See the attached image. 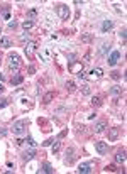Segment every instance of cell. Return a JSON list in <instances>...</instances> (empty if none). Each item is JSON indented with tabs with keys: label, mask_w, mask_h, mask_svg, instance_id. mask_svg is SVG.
<instances>
[{
	"label": "cell",
	"mask_w": 127,
	"mask_h": 174,
	"mask_svg": "<svg viewBox=\"0 0 127 174\" xmlns=\"http://www.w3.org/2000/svg\"><path fill=\"white\" fill-rule=\"evenodd\" d=\"M34 73H36V66L31 64V66H29V75H34Z\"/></svg>",
	"instance_id": "74e56055"
},
{
	"label": "cell",
	"mask_w": 127,
	"mask_h": 174,
	"mask_svg": "<svg viewBox=\"0 0 127 174\" xmlns=\"http://www.w3.org/2000/svg\"><path fill=\"white\" fill-rule=\"evenodd\" d=\"M119 59H120V52H119V51H114V52H110L107 63L110 64V66H115V64L119 63Z\"/></svg>",
	"instance_id": "8992f818"
},
{
	"label": "cell",
	"mask_w": 127,
	"mask_h": 174,
	"mask_svg": "<svg viewBox=\"0 0 127 174\" xmlns=\"http://www.w3.org/2000/svg\"><path fill=\"white\" fill-rule=\"evenodd\" d=\"M83 59H85V63H88V61H90V52H88V54H85V58H83Z\"/></svg>",
	"instance_id": "60d3db41"
},
{
	"label": "cell",
	"mask_w": 127,
	"mask_h": 174,
	"mask_svg": "<svg viewBox=\"0 0 127 174\" xmlns=\"http://www.w3.org/2000/svg\"><path fill=\"white\" fill-rule=\"evenodd\" d=\"M68 59H69V63H75V59H76V54H69Z\"/></svg>",
	"instance_id": "8d00e7d4"
},
{
	"label": "cell",
	"mask_w": 127,
	"mask_h": 174,
	"mask_svg": "<svg viewBox=\"0 0 127 174\" xmlns=\"http://www.w3.org/2000/svg\"><path fill=\"white\" fill-rule=\"evenodd\" d=\"M56 12H58L59 19L68 20V17H69V9H68V5H65V3H59V5H56Z\"/></svg>",
	"instance_id": "3957f363"
},
{
	"label": "cell",
	"mask_w": 127,
	"mask_h": 174,
	"mask_svg": "<svg viewBox=\"0 0 127 174\" xmlns=\"http://www.w3.org/2000/svg\"><path fill=\"white\" fill-rule=\"evenodd\" d=\"M92 105H93V106H100V105H102V98H100V97H93V98H92Z\"/></svg>",
	"instance_id": "cb8c5ba5"
},
{
	"label": "cell",
	"mask_w": 127,
	"mask_h": 174,
	"mask_svg": "<svg viewBox=\"0 0 127 174\" xmlns=\"http://www.w3.org/2000/svg\"><path fill=\"white\" fill-rule=\"evenodd\" d=\"M95 151L100 155H105L108 152V144L107 142H95Z\"/></svg>",
	"instance_id": "5b68a950"
},
{
	"label": "cell",
	"mask_w": 127,
	"mask_h": 174,
	"mask_svg": "<svg viewBox=\"0 0 127 174\" xmlns=\"http://www.w3.org/2000/svg\"><path fill=\"white\" fill-rule=\"evenodd\" d=\"M108 48H110V44H107V42H105V44L102 46V49H100V54H102V56H103V54H107V52H108Z\"/></svg>",
	"instance_id": "484cf974"
},
{
	"label": "cell",
	"mask_w": 127,
	"mask_h": 174,
	"mask_svg": "<svg viewBox=\"0 0 127 174\" xmlns=\"http://www.w3.org/2000/svg\"><path fill=\"white\" fill-rule=\"evenodd\" d=\"M39 58H41V61L48 63V61H49V58H51V51H49L48 48L41 49V51H39Z\"/></svg>",
	"instance_id": "ba28073f"
},
{
	"label": "cell",
	"mask_w": 127,
	"mask_h": 174,
	"mask_svg": "<svg viewBox=\"0 0 127 174\" xmlns=\"http://www.w3.org/2000/svg\"><path fill=\"white\" fill-rule=\"evenodd\" d=\"M59 147H61V144H59V140H54V144H53V154H56L59 151Z\"/></svg>",
	"instance_id": "4316f807"
},
{
	"label": "cell",
	"mask_w": 127,
	"mask_h": 174,
	"mask_svg": "<svg viewBox=\"0 0 127 174\" xmlns=\"http://www.w3.org/2000/svg\"><path fill=\"white\" fill-rule=\"evenodd\" d=\"M22 81H24V76H22V75H19V73H15L14 76L10 78V83H12L14 86H15V85H20Z\"/></svg>",
	"instance_id": "8fae6325"
},
{
	"label": "cell",
	"mask_w": 127,
	"mask_h": 174,
	"mask_svg": "<svg viewBox=\"0 0 127 174\" xmlns=\"http://www.w3.org/2000/svg\"><path fill=\"white\" fill-rule=\"evenodd\" d=\"M102 76H103V71H102L100 68H95V69L90 71V78H92V79H95V78H102Z\"/></svg>",
	"instance_id": "5bb4252c"
},
{
	"label": "cell",
	"mask_w": 127,
	"mask_h": 174,
	"mask_svg": "<svg viewBox=\"0 0 127 174\" xmlns=\"http://www.w3.org/2000/svg\"><path fill=\"white\" fill-rule=\"evenodd\" d=\"M76 171H78L80 174H88V173H92V164H80Z\"/></svg>",
	"instance_id": "9c48e42d"
},
{
	"label": "cell",
	"mask_w": 127,
	"mask_h": 174,
	"mask_svg": "<svg viewBox=\"0 0 127 174\" xmlns=\"http://www.w3.org/2000/svg\"><path fill=\"white\" fill-rule=\"evenodd\" d=\"M105 171H107V173H115V171H117V166H115V164L105 166Z\"/></svg>",
	"instance_id": "d4e9b609"
},
{
	"label": "cell",
	"mask_w": 127,
	"mask_h": 174,
	"mask_svg": "<svg viewBox=\"0 0 127 174\" xmlns=\"http://www.w3.org/2000/svg\"><path fill=\"white\" fill-rule=\"evenodd\" d=\"M105 128H107V122H98V124H95V132L97 134H102V132H105Z\"/></svg>",
	"instance_id": "4fadbf2b"
},
{
	"label": "cell",
	"mask_w": 127,
	"mask_h": 174,
	"mask_svg": "<svg viewBox=\"0 0 127 174\" xmlns=\"http://www.w3.org/2000/svg\"><path fill=\"white\" fill-rule=\"evenodd\" d=\"M2 91H3V86H2V83H0V93H2Z\"/></svg>",
	"instance_id": "7bdbcfd3"
},
{
	"label": "cell",
	"mask_w": 127,
	"mask_h": 174,
	"mask_svg": "<svg viewBox=\"0 0 127 174\" xmlns=\"http://www.w3.org/2000/svg\"><path fill=\"white\" fill-rule=\"evenodd\" d=\"M81 93H83V95H90V86H88V85L81 86Z\"/></svg>",
	"instance_id": "1f68e13d"
},
{
	"label": "cell",
	"mask_w": 127,
	"mask_h": 174,
	"mask_svg": "<svg viewBox=\"0 0 127 174\" xmlns=\"http://www.w3.org/2000/svg\"><path fill=\"white\" fill-rule=\"evenodd\" d=\"M0 32H2V26H0Z\"/></svg>",
	"instance_id": "ee69618b"
},
{
	"label": "cell",
	"mask_w": 127,
	"mask_h": 174,
	"mask_svg": "<svg viewBox=\"0 0 127 174\" xmlns=\"http://www.w3.org/2000/svg\"><path fill=\"white\" fill-rule=\"evenodd\" d=\"M9 68L12 69V71H14V69L17 71V69L20 68V58H19V54H15V52H14V54H9Z\"/></svg>",
	"instance_id": "7a4b0ae2"
},
{
	"label": "cell",
	"mask_w": 127,
	"mask_h": 174,
	"mask_svg": "<svg viewBox=\"0 0 127 174\" xmlns=\"http://www.w3.org/2000/svg\"><path fill=\"white\" fill-rule=\"evenodd\" d=\"M53 98H54V91H48V93L44 95V98H42V103H46V105H48V103L53 102Z\"/></svg>",
	"instance_id": "ffe728a7"
},
{
	"label": "cell",
	"mask_w": 127,
	"mask_h": 174,
	"mask_svg": "<svg viewBox=\"0 0 127 174\" xmlns=\"http://www.w3.org/2000/svg\"><path fill=\"white\" fill-rule=\"evenodd\" d=\"M15 144H17V145H22V144H24V140H20V139H17V140H15Z\"/></svg>",
	"instance_id": "b9f144b4"
},
{
	"label": "cell",
	"mask_w": 127,
	"mask_h": 174,
	"mask_svg": "<svg viewBox=\"0 0 127 174\" xmlns=\"http://www.w3.org/2000/svg\"><path fill=\"white\" fill-rule=\"evenodd\" d=\"M24 142H27V144H29L31 147H36V142H34V139H32L31 135H27V137H26V140H24Z\"/></svg>",
	"instance_id": "83f0119b"
},
{
	"label": "cell",
	"mask_w": 127,
	"mask_h": 174,
	"mask_svg": "<svg viewBox=\"0 0 127 174\" xmlns=\"http://www.w3.org/2000/svg\"><path fill=\"white\" fill-rule=\"evenodd\" d=\"M110 76L114 78V79H119V78H120V73H117V71H114V73H110Z\"/></svg>",
	"instance_id": "e575fe53"
},
{
	"label": "cell",
	"mask_w": 127,
	"mask_h": 174,
	"mask_svg": "<svg viewBox=\"0 0 127 174\" xmlns=\"http://www.w3.org/2000/svg\"><path fill=\"white\" fill-rule=\"evenodd\" d=\"M119 139V128H108V140L115 142Z\"/></svg>",
	"instance_id": "30bf717a"
},
{
	"label": "cell",
	"mask_w": 127,
	"mask_h": 174,
	"mask_svg": "<svg viewBox=\"0 0 127 174\" xmlns=\"http://www.w3.org/2000/svg\"><path fill=\"white\" fill-rule=\"evenodd\" d=\"M39 173H46V174H51V173H54V169H53V166L49 164V162H44L42 164V167L39 169Z\"/></svg>",
	"instance_id": "9a60e30c"
},
{
	"label": "cell",
	"mask_w": 127,
	"mask_h": 174,
	"mask_svg": "<svg viewBox=\"0 0 127 174\" xmlns=\"http://www.w3.org/2000/svg\"><path fill=\"white\" fill-rule=\"evenodd\" d=\"M34 155H36V151H34V149H31V151H26V152L22 154V159H24V161H31Z\"/></svg>",
	"instance_id": "e0dca14e"
},
{
	"label": "cell",
	"mask_w": 127,
	"mask_h": 174,
	"mask_svg": "<svg viewBox=\"0 0 127 174\" xmlns=\"http://www.w3.org/2000/svg\"><path fill=\"white\" fill-rule=\"evenodd\" d=\"M108 93H110L112 97H120V95L124 93V88H122V86H119V85H114V86H110Z\"/></svg>",
	"instance_id": "52a82bcc"
},
{
	"label": "cell",
	"mask_w": 127,
	"mask_h": 174,
	"mask_svg": "<svg viewBox=\"0 0 127 174\" xmlns=\"http://www.w3.org/2000/svg\"><path fill=\"white\" fill-rule=\"evenodd\" d=\"M27 125H29L27 120H19V122H14V125L10 127V130H12L15 135H22V134H26Z\"/></svg>",
	"instance_id": "6da1fadb"
},
{
	"label": "cell",
	"mask_w": 127,
	"mask_h": 174,
	"mask_svg": "<svg viewBox=\"0 0 127 174\" xmlns=\"http://www.w3.org/2000/svg\"><path fill=\"white\" fill-rule=\"evenodd\" d=\"M119 36H120V39H122V41H126V37H127V29H122L120 32H119Z\"/></svg>",
	"instance_id": "f546056e"
},
{
	"label": "cell",
	"mask_w": 127,
	"mask_h": 174,
	"mask_svg": "<svg viewBox=\"0 0 127 174\" xmlns=\"http://www.w3.org/2000/svg\"><path fill=\"white\" fill-rule=\"evenodd\" d=\"M36 49H37V42L36 41H29L26 44V54H27V58H32V54L36 52Z\"/></svg>",
	"instance_id": "277c9868"
},
{
	"label": "cell",
	"mask_w": 127,
	"mask_h": 174,
	"mask_svg": "<svg viewBox=\"0 0 127 174\" xmlns=\"http://www.w3.org/2000/svg\"><path fill=\"white\" fill-rule=\"evenodd\" d=\"M73 152H75V151H73V149H71V147H69L68 151H66V159H65V162H66V164H73Z\"/></svg>",
	"instance_id": "ac0fdd59"
},
{
	"label": "cell",
	"mask_w": 127,
	"mask_h": 174,
	"mask_svg": "<svg viewBox=\"0 0 127 174\" xmlns=\"http://www.w3.org/2000/svg\"><path fill=\"white\" fill-rule=\"evenodd\" d=\"M76 78H78V79H85V78H87L85 71H83V69H81V71H78V73H76Z\"/></svg>",
	"instance_id": "4dcf8cb0"
},
{
	"label": "cell",
	"mask_w": 127,
	"mask_h": 174,
	"mask_svg": "<svg viewBox=\"0 0 127 174\" xmlns=\"http://www.w3.org/2000/svg\"><path fill=\"white\" fill-rule=\"evenodd\" d=\"M0 48H12V41L9 37H0Z\"/></svg>",
	"instance_id": "d6986e66"
},
{
	"label": "cell",
	"mask_w": 127,
	"mask_h": 174,
	"mask_svg": "<svg viewBox=\"0 0 127 174\" xmlns=\"http://www.w3.org/2000/svg\"><path fill=\"white\" fill-rule=\"evenodd\" d=\"M65 86H66V90L71 93V91H75V90H76V83H75V81H66V85H65Z\"/></svg>",
	"instance_id": "7402d4cb"
},
{
	"label": "cell",
	"mask_w": 127,
	"mask_h": 174,
	"mask_svg": "<svg viewBox=\"0 0 127 174\" xmlns=\"http://www.w3.org/2000/svg\"><path fill=\"white\" fill-rule=\"evenodd\" d=\"M32 26H34L32 20H24V22H22V29H24V30H29Z\"/></svg>",
	"instance_id": "603a6c76"
},
{
	"label": "cell",
	"mask_w": 127,
	"mask_h": 174,
	"mask_svg": "<svg viewBox=\"0 0 127 174\" xmlns=\"http://www.w3.org/2000/svg\"><path fill=\"white\" fill-rule=\"evenodd\" d=\"M36 17H37V9H31L29 12H27V20H32V22H34Z\"/></svg>",
	"instance_id": "44dd1931"
},
{
	"label": "cell",
	"mask_w": 127,
	"mask_h": 174,
	"mask_svg": "<svg viewBox=\"0 0 127 174\" xmlns=\"http://www.w3.org/2000/svg\"><path fill=\"white\" fill-rule=\"evenodd\" d=\"M112 27H114V22H112V20H103V24H102V32H108Z\"/></svg>",
	"instance_id": "2e32d148"
},
{
	"label": "cell",
	"mask_w": 127,
	"mask_h": 174,
	"mask_svg": "<svg viewBox=\"0 0 127 174\" xmlns=\"http://www.w3.org/2000/svg\"><path fill=\"white\" fill-rule=\"evenodd\" d=\"M66 134H68V130H63V132H61V134L58 135V139H56V140H61V139H63V137L66 135Z\"/></svg>",
	"instance_id": "d590c367"
},
{
	"label": "cell",
	"mask_w": 127,
	"mask_h": 174,
	"mask_svg": "<svg viewBox=\"0 0 127 174\" xmlns=\"http://www.w3.org/2000/svg\"><path fill=\"white\" fill-rule=\"evenodd\" d=\"M17 27V20H10L9 22V29H15Z\"/></svg>",
	"instance_id": "836d02e7"
},
{
	"label": "cell",
	"mask_w": 127,
	"mask_h": 174,
	"mask_svg": "<svg viewBox=\"0 0 127 174\" xmlns=\"http://www.w3.org/2000/svg\"><path fill=\"white\" fill-rule=\"evenodd\" d=\"M115 162L117 164H124L126 162V151H119L115 154Z\"/></svg>",
	"instance_id": "7c38bea8"
},
{
	"label": "cell",
	"mask_w": 127,
	"mask_h": 174,
	"mask_svg": "<svg viewBox=\"0 0 127 174\" xmlns=\"http://www.w3.org/2000/svg\"><path fill=\"white\" fill-rule=\"evenodd\" d=\"M92 39H93L92 34H85V36H81V41H83V42H90Z\"/></svg>",
	"instance_id": "f1b7e54d"
},
{
	"label": "cell",
	"mask_w": 127,
	"mask_h": 174,
	"mask_svg": "<svg viewBox=\"0 0 127 174\" xmlns=\"http://www.w3.org/2000/svg\"><path fill=\"white\" fill-rule=\"evenodd\" d=\"M5 105H7V100H5V98H2V100H0V108H3Z\"/></svg>",
	"instance_id": "f35d334b"
},
{
	"label": "cell",
	"mask_w": 127,
	"mask_h": 174,
	"mask_svg": "<svg viewBox=\"0 0 127 174\" xmlns=\"http://www.w3.org/2000/svg\"><path fill=\"white\" fill-rule=\"evenodd\" d=\"M53 142H54V140H53V139H49V140H46V142H42V145L46 147V145H51V144H53Z\"/></svg>",
	"instance_id": "ab89813d"
},
{
	"label": "cell",
	"mask_w": 127,
	"mask_h": 174,
	"mask_svg": "<svg viewBox=\"0 0 127 174\" xmlns=\"http://www.w3.org/2000/svg\"><path fill=\"white\" fill-rule=\"evenodd\" d=\"M20 41H22V42H26V41L29 42V34H27V32H24V34L20 36Z\"/></svg>",
	"instance_id": "d6a6232c"
}]
</instances>
